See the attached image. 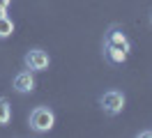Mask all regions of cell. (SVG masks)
Wrapping results in <instances>:
<instances>
[{"instance_id":"1","label":"cell","mask_w":152,"mask_h":138,"mask_svg":"<svg viewBox=\"0 0 152 138\" xmlns=\"http://www.w3.org/2000/svg\"><path fill=\"white\" fill-rule=\"evenodd\" d=\"M28 124L35 134H48L51 129L56 127V113L48 108V106H35L30 110Z\"/></svg>"},{"instance_id":"2","label":"cell","mask_w":152,"mask_h":138,"mask_svg":"<svg viewBox=\"0 0 152 138\" xmlns=\"http://www.w3.org/2000/svg\"><path fill=\"white\" fill-rule=\"evenodd\" d=\"M124 104H127V97H124V92H120V90H108V92H104V94L99 97L102 110H104L106 115H111V118H115V115L122 113Z\"/></svg>"},{"instance_id":"3","label":"cell","mask_w":152,"mask_h":138,"mask_svg":"<svg viewBox=\"0 0 152 138\" xmlns=\"http://www.w3.org/2000/svg\"><path fill=\"white\" fill-rule=\"evenodd\" d=\"M23 64H26V69L30 72H46L48 64H51V58H48L46 51H42V48H30L28 53L23 55Z\"/></svg>"},{"instance_id":"4","label":"cell","mask_w":152,"mask_h":138,"mask_svg":"<svg viewBox=\"0 0 152 138\" xmlns=\"http://www.w3.org/2000/svg\"><path fill=\"white\" fill-rule=\"evenodd\" d=\"M35 76H32V72L30 69H23V72H19L16 76H14V81H12V88L19 92V94H28V92L35 90Z\"/></svg>"},{"instance_id":"5","label":"cell","mask_w":152,"mask_h":138,"mask_svg":"<svg viewBox=\"0 0 152 138\" xmlns=\"http://www.w3.org/2000/svg\"><path fill=\"white\" fill-rule=\"evenodd\" d=\"M104 46H118V48H124L127 53L132 51V42L127 39V35H124L120 28H111V30L106 32V37H104Z\"/></svg>"},{"instance_id":"6","label":"cell","mask_w":152,"mask_h":138,"mask_svg":"<svg viewBox=\"0 0 152 138\" xmlns=\"http://www.w3.org/2000/svg\"><path fill=\"white\" fill-rule=\"evenodd\" d=\"M127 51L124 48H118V46H104V58L108 60L111 64H122L127 60Z\"/></svg>"},{"instance_id":"7","label":"cell","mask_w":152,"mask_h":138,"mask_svg":"<svg viewBox=\"0 0 152 138\" xmlns=\"http://www.w3.org/2000/svg\"><path fill=\"white\" fill-rule=\"evenodd\" d=\"M12 120V106L5 97H0V127H7Z\"/></svg>"},{"instance_id":"8","label":"cell","mask_w":152,"mask_h":138,"mask_svg":"<svg viewBox=\"0 0 152 138\" xmlns=\"http://www.w3.org/2000/svg\"><path fill=\"white\" fill-rule=\"evenodd\" d=\"M12 35H14V21L10 16H2L0 18V39H7Z\"/></svg>"},{"instance_id":"9","label":"cell","mask_w":152,"mask_h":138,"mask_svg":"<svg viewBox=\"0 0 152 138\" xmlns=\"http://www.w3.org/2000/svg\"><path fill=\"white\" fill-rule=\"evenodd\" d=\"M138 136H143V138H152V131H141Z\"/></svg>"},{"instance_id":"10","label":"cell","mask_w":152,"mask_h":138,"mask_svg":"<svg viewBox=\"0 0 152 138\" xmlns=\"http://www.w3.org/2000/svg\"><path fill=\"white\" fill-rule=\"evenodd\" d=\"M12 5V0H0V7H10Z\"/></svg>"},{"instance_id":"11","label":"cell","mask_w":152,"mask_h":138,"mask_svg":"<svg viewBox=\"0 0 152 138\" xmlns=\"http://www.w3.org/2000/svg\"><path fill=\"white\" fill-rule=\"evenodd\" d=\"M2 16H7V7H0V18Z\"/></svg>"},{"instance_id":"12","label":"cell","mask_w":152,"mask_h":138,"mask_svg":"<svg viewBox=\"0 0 152 138\" xmlns=\"http://www.w3.org/2000/svg\"><path fill=\"white\" fill-rule=\"evenodd\" d=\"M150 23H152V16H150Z\"/></svg>"}]
</instances>
